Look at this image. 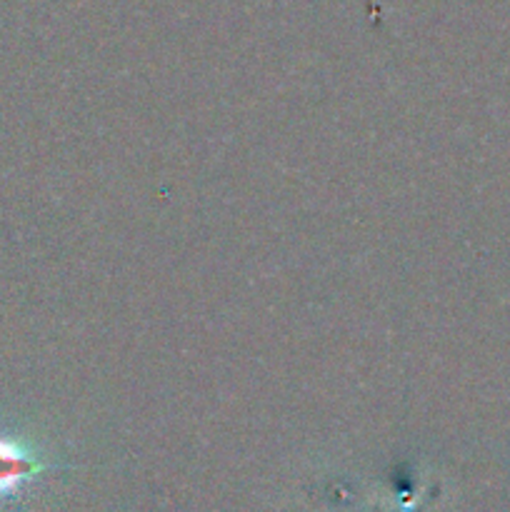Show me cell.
I'll use <instances>...</instances> for the list:
<instances>
[{
  "label": "cell",
  "mask_w": 510,
  "mask_h": 512,
  "mask_svg": "<svg viewBox=\"0 0 510 512\" xmlns=\"http://www.w3.org/2000/svg\"><path fill=\"white\" fill-rule=\"evenodd\" d=\"M60 468L68 465L50 460L38 445L0 433V503L18 495L38 475Z\"/></svg>",
  "instance_id": "1"
}]
</instances>
